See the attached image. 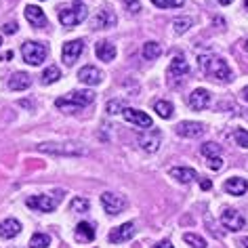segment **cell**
<instances>
[{"mask_svg": "<svg viewBox=\"0 0 248 248\" xmlns=\"http://www.w3.org/2000/svg\"><path fill=\"white\" fill-rule=\"evenodd\" d=\"M202 156L206 158V160H210V158H217L221 154V145H217V143H213V141H208V143H204L202 145Z\"/></svg>", "mask_w": 248, "mask_h": 248, "instance_id": "obj_30", "label": "cell"}, {"mask_svg": "<svg viewBox=\"0 0 248 248\" xmlns=\"http://www.w3.org/2000/svg\"><path fill=\"white\" fill-rule=\"evenodd\" d=\"M78 80L86 86H97V84H101V80H103V72L97 70L95 65H84V67H80V72H78Z\"/></svg>", "mask_w": 248, "mask_h": 248, "instance_id": "obj_12", "label": "cell"}, {"mask_svg": "<svg viewBox=\"0 0 248 248\" xmlns=\"http://www.w3.org/2000/svg\"><path fill=\"white\" fill-rule=\"evenodd\" d=\"M204 133H206V126H204L202 122L185 120V122H179V124H177V135H179V137L196 139V137H202Z\"/></svg>", "mask_w": 248, "mask_h": 248, "instance_id": "obj_9", "label": "cell"}, {"mask_svg": "<svg viewBox=\"0 0 248 248\" xmlns=\"http://www.w3.org/2000/svg\"><path fill=\"white\" fill-rule=\"evenodd\" d=\"M11 57H13V53H11V51H7V53H4V55H2V61H9Z\"/></svg>", "mask_w": 248, "mask_h": 248, "instance_id": "obj_42", "label": "cell"}, {"mask_svg": "<svg viewBox=\"0 0 248 248\" xmlns=\"http://www.w3.org/2000/svg\"><path fill=\"white\" fill-rule=\"evenodd\" d=\"M200 187H202L204 191H208L210 187H213V183H210V181H208V179H202V181H200Z\"/></svg>", "mask_w": 248, "mask_h": 248, "instance_id": "obj_40", "label": "cell"}, {"mask_svg": "<svg viewBox=\"0 0 248 248\" xmlns=\"http://www.w3.org/2000/svg\"><path fill=\"white\" fill-rule=\"evenodd\" d=\"M86 15H89V11L82 2H76L72 4V7H61L59 9V21L63 28H74L78 26V23H82L86 19Z\"/></svg>", "mask_w": 248, "mask_h": 248, "instance_id": "obj_5", "label": "cell"}, {"mask_svg": "<svg viewBox=\"0 0 248 248\" xmlns=\"http://www.w3.org/2000/svg\"><path fill=\"white\" fill-rule=\"evenodd\" d=\"M40 152L45 154H51V156H67V158H74V156H86L89 150L82 145V143H74V141H65V143H40L38 145Z\"/></svg>", "mask_w": 248, "mask_h": 248, "instance_id": "obj_3", "label": "cell"}, {"mask_svg": "<svg viewBox=\"0 0 248 248\" xmlns=\"http://www.w3.org/2000/svg\"><path fill=\"white\" fill-rule=\"evenodd\" d=\"M19 105H21V108H28V109L34 108V103L32 101H26V99H19Z\"/></svg>", "mask_w": 248, "mask_h": 248, "instance_id": "obj_41", "label": "cell"}, {"mask_svg": "<svg viewBox=\"0 0 248 248\" xmlns=\"http://www.w3.org/2000/svg\"><path fill=\"white\" fill-rule=\"evenodd\" d=\"M26 19L32 23L34 28H45L48 23L45 11H42L40 7H34V4H28V7H26Z\"/></svg>", "mask_w": 248, "mask_h": 248, "instance_id": "obj_19", "label": "cell"}, {"mask_svg": "<svg viewBox=\"0 0 248 248\" xmlns=\"http://www.w3.org/2000/svg\"><path fill=\"white\" fill-rule=\"evenodd\" d=\"M242 48H244V51H246V53H248V38H246V40H244V42H242Z\"/></svg>", "mask_w": 248, "mask_h": 248, "instance_id": "obj_45", "label": "cell"}, {"mask_svg": "<svg viewBox=\"0 0 248 248\" xmlns=\"http://www.w3.org/2000/svg\"><path fill=\"white\" fill-rule=\"evenodd\" d=\"M242 97H244L246 101H248V86H244V89H242Z\"/></svg>", "mask_w": 248, "mask_h": 248, "instance_id": "obj_43", "label": "cell"}, {"mask_svg": "<svg viewBox=\"0 0 248 248\" xmlns=\"http://www.w3.org/2000/svg\"><path fill=\"white\" fill-rule=\"evenodd\" d=\"M135 235V225L133 223H122L116 229L109 232V242L111 244H122V242H128Z\"/></svg>", "mask_w": 248, "mask_h": 248, "instance_id": "obj_15", "label": "cell"}, {"mask_svg": "<svg viewBox=\"0 0 248 248\" xmlns=\"http://www.w3.org/2000/svg\"><path fill=\"white\" fill-rule=\"evenodd\" d=\"M76 238L80 242H93L95 240V225L89 221H80L76 225Z\"/></svg>", "mask_w": 248, "mask_h": 248, "instance_id": "obj_23", "label": "cell"}, {"mask_svg": "<svg viewBox=\"0 0 248 248\" xmlns=\"http://www.w3.org/2000/svg\"><path fill=\"white\" fill-rule=\"evenodd\" d=\"M93 101H95V93L93 91H74L65 97H59L57 101H55V105H57L61 111H65V114H74V111H78V109L89 108Z\"/></svg>", "mask_w": 248, "mask_h": 248, "instance_id": "obj_2", "label": "cell"}, {"mask_svg": "<svg viewBox=\"0 0 248 248\" xmlns=\"http://www.w3.org/2000/svg\"><path fill=\"white\" fill-rule=\"evenodd\" d=\"M116 13L111 9H101L99 13L93 17V21H91V26L93 30H109V28H116Z\"/></svg>", "mask_w": 248, "mask_h": 248, "instance_id": "obj_11", "label": "cell"}, {"mask_svg": "<svg viewBox=\"0 0 248 248\" xmlns=\"http://www.w3.org/2000/svg\"><path fill=\"white\" fill-rule=\"evenodd\" d=\"M21 232V223L17 221V219H7V221H2L0 223V238H15V235H19Z\"/></svg>", "mask_w": 248, "mask_h": 248, "instance_id": "obj_22", "label": "cell"}, {"mask_svg": "<svg viewBox=\"0 0 248 248\" xmlns=\"http://www.w3.org/2000/svg\"><path fill=\"white\" fill-rule=\"evenodd\" d=\"M0 45H2V38H0Z\"/></svg>", "mask_w": 248, "mask_h": 248, "instance_id": "obj_48", "label": "cell"}, {"mask_svg": "<svg viewBox=\"0 0 248 248\" xmlns=\"http://www.w3.org/2000/svg\"><path fill=\"white\" fill-rule=\"evenodd\" d=\"M189 74V65H187V61H185L181 55H177V57H172L170 61V65H169V78L172 80H179V78H183V76H187Z\"/></svg>", "mask_w": 248, "mask_h": 248, "instance_id": "obj_17", "label": "cell"}, {"mask_svg": "<svg viewBox=\"0 0 248 248\" xmlns=\"http://www.w3.org/2000/svg\"><path fill=\"white\" fill-rule=\"evenodd\" d=\"M160 141H162V133H160L158 128H150V131L143 133L139 137V145H141V150L143 152L154 154V152H158Z\"/></svg>", "mask_w": 248, "mask_h": 248, "instance_id": "obj_10", "label": "cell"}, {"mask_svg": "<svg viewBox=\"0 0 248 248\" xmlns=\"http://www.w3.org/2000/svg\"><path fill=\"white\" fill-rule=\"evenodd\" d=\"M160 53H162V48H160L158 42L150 40V42H145V45H143V57H145L147 61L158 59V57H160Z\"/></svg>", "mask_w": 248, "mask_h": 248, "instance_id": "obj_25", "label": "cell"}, {"mask_svg": "<svg viewBox=\"0 0 248 248\" xmlns=\"http://www.w3.org/2000/svg\"><path fill=\"white\" fill-rule=\"evenodd\" d=\"M208 169H210V170H221V169H223V160H221V156L210 158V160H208Z\"/></svg>", "mask_w": 248, "mask_h": 248, "instance_id": "obj_37", "label": "cell"}, {"mask_svg": "<svg viewBox=\"0 0 248 248\" xmlns=\"http://www.w3.org/2000/svg\"><path fill=\"white\" fill-rule=\"evenodd\" d=\"M223 189H225L227 194H232V196H244L246 189H248V181L246 179H242V177H232V179H227V181L223 183Z\"/></svg>", "mask_w": 248, "mask_h": 248, "instance_id": "obj_18", "label": "cell"}, {"mask_svg": "<svg viewBox=\"0 0 248 248\" xmlns=\"http://www.w3.org/2000/svg\"><path fill=\"white\" fill-rule=\"evenodd\" d=\"M158 9H177V7H183L185 0H152Z\"/></svg>", "mask_w": 248, "mask_h": 248, "instance_id": "obj_34", "label": "cell"}, {"mask_svg": "<svg viewBox=\"0 0 248 248\" xmlns=\"http://www.w3.org/2000/svg\"><path fill=\"white\" fill-rule=\"evenodd\" d=\"M183 240L187 242L191 248H206V240L200 238V235H196V233H185Z\"/></svg>", "mask_w": 248, "mask_h": 248, "instance_id": "obj_32", "label": "cell"}, {"mask_svg": "<svg viewBox=\"0 0 248 248\" xmlns=\"http://www.w3.org/2000/svg\"><path fill=\"white\" fill-rule=\"evenodd\" d=\"M154 109H156L158 116L164 118V120H169V118L172 116V111H175V109H172L170 101H156V103H154Z\"/></svg>", "mask_w": 248, "mask_h": 248, "instance_id": "obj_28", "label": "cell"}, {"mask_svg": "<svg viewBox=\"0 0 248 248\" xmlns=\"http://www.w3.org/2000/svg\"><path fill=\"white\" fill-rule=\"evenodd\" d=\"M105 109H108V114H124L126 105H124V101H120V99H111V101H108V105H105Z\"/></svg>", "mask_w": 248, "mask_h": 248, "instance_id": "obj_33", "label": "cell"}, {"mask_svg": "<svg viewBox=\"0 0 248 248\" xmlns=\"http://www.w3.org/2000/svg\"><path fill=\"white\" fill-rule=\"evenodd\" d=\"M51 244V235L48 233H34L32 238H30V248H48Z\"/></svg>", "mask_w": 248, "mask_h": 248, "instance_id": "obj_26", "label": "cell"}, {"mask_svg": "<svg viewBox=\"0 0 248 248\" xmlns=\"http://www.w3.org/2000/svg\"><path fill=\"white\" fill-rule=\"evenodd\" d=\"M233 0H219V4H223V7H227V4H232Z\"/></svg>", "mask_w": 248, "mask_h": 248, "instance_id": "obj_44", "label": "cell"}, {"mask_svg": "<svg viewBox=\"0 0 248 248\" xmlns=\"http://www.w3.org/2000/svg\"><path fill=\"white\" fill-rule=\"evenodd\" d=\"M124 120L131 122V124H137V126H141V128H152V126H154V120L145 114V111L133 109V108H126V109H124Z\"/></svg>", "mask_w": 248, "mask_h": 248, "instance_id": "obj_14", "label": "cell"}, {"mask_svg": "<svg viewBox=\"0 0 248 248\" xmlns=\"http://www.w3.org/2000/svg\"><path fill=\"white\" fill-rule=\"evenodd\" d=\"M246 9H248V0H246Z\"/></svg>", "mask_w": 248, "mask_h": 248, "instance_id": "obj_47", "label": "cell"}, {"mask_svg": "<svg viewBox=\"0 0 248 248\" xmlns=\"http://www.w3.org/2000/svg\"><path fill=\"white\" fill-rule=\"evenodd\" d=\"M82 48H84V42L82 40H70L63 45V53H61V57H63V63L65 65H72L74 61H78V57L82 55Z\"/></svg>", "mask_w": 248, "mask_h": 248, "instance_id": "obj_13", "label": "cell"}, {"mask_svg": "<svg viewBox=\"0 0 248 248\" xmlns=\"http://www.w3.org/2000/svg\"><path fill=\"white\" fill-rule=\"evenodd\" d=\"M221 223L229 229V232H240V229H244L246 219H244V215H242V213H238V210L225 208L221 213Z\"/></svg>", "mask_w": 248, "mask_h": 248, "instance_id": "obj_7", "label": "cell"}, {"mask_svg": "<svg viewBox=\"0 0 248 248\" xmlns=\"http://www.w3.org/2000/svg\"><path fill=\"white\" fill-rule=\"evenodd\" d=\"M233 141L240 147H248V131H244V128H235L233 131Z\"/></svg>", "mask_w": 248, "mask_h": 248, "instance_id": "obj_35", "label": "cell"}, {"mask_svg": "<svg viewBox=\"0 0 248 248\" xmlns=\"http://www.w3.org/2000/svg\"><path fill=\"white\" fill-rule=\"evenodd\" d=\"M170 177L177 179L179 183H191L198 179V172L194 169H187V166H175V169H170Z\"/></svg>", "mask_w": 248, "mask_h": 248, "instance_id": "obj_21", "label": "cell"}, {"mask_svg": "<svg viewBox=\"0 0 248 248\" xmlns=\"http://www.w3.org/2000/svg\"><path fill=\"white\" fill-rule=\"evenodd\" d=\"M61 200H63V191H57V194H51V196H30L26 204L28 208L38 210V213H53L61 204Z\"/></svg>", "mask_w": 248, "mask_h": 248, "instance_id": "obj_6", "label": "cell"}, {"mask_svg": "<svg viewBox=\"0 0 248 248\" xmlns=\"http://www.w3.org/2000/svg\"><path fill=\"white\" fill-rule=\"evenodd\" d=\"M61 78V70L57 65H48L45 72H42V82L45 84H53V82H57V80Z\"/></svg>", "mask_w": 248, "mask_h": 248, "instance_id": "obj_27", "label": "cell"}, {"mask_svg": "<svg viewBox=\"0 0 248 248\" xmlns=\"http://www.w3.org/2000/svg\"><path fill=\"white\" fill-rule=\"evenodd\" d=\"M124 7L131 11V13H139V11H141V2H139V0H124Z\"/></svg>", "mask_w": 248, "mask_h": 248, "instance_id": "obj_36", "label": "cell"}, {"mask_svg": "<svg viewBox=\"0 0 248 248\" xmlns=\"http://www.w3.org/2000/svg\"><path fill=\"white\" fill-rule=\"evenodd\" d=\"M89 208H91V202L86 200V198H74L72 204H70V210L72 213H76V215H82Z\"/></svg>", "mask_w": 248, "mask_h": 248, "instance_id": "obj_29", "label": "cell"}, {"mask_svg": "<svg viewBox=\"0 0 248 248\" xmlns=\"http://www.w3.org/2000/svg\"><path fill=\"white\" fill-rule=\"evenodd\" d=\"M101 206L105 208V213L116 217L122 213V208L126 206V202H124V198H120L118 194H111V191H105L101 194Z\"/></svg>", "mask_w": 248, "mask_h": 248, "instance_id": "obj_8", "label": "cell"}, {"mask_svg": "<svg viewBox=\"0 0 248 248\" xmlns=\"http://www.w3.org/2000/svg\"><path fill=\"white\" fill-rule=\"evenodd\" d=\"M97 57L101 59V61H114V57H116V46L111 45V42H108V40L97 42Z\"/></svg>", "mask_w": 248, "mask_h": 248, "instance_id": "obj_24", "label": "cell"}, {"mask_svg": "<svg viewBox=\"0 0 248 248\" xmlns=\"http://www.w3.org/2000/svg\"><path fill=\"white\" fill-rule=\"evenodd\" d=\"M48 55V48L45 42H36V40H28L21 45V57L26 63L30 65H40L42 61L46 59Z\"/></svg>", "mask_w": 248, "mask_h": 248, "instance_id": "obj_4", "label": "cell"}, {"mask_svg": "<svg viewBox=\"0 0 248 248\" xmlns=\"http://www.w3.org/2000/svg\"><path fill=\"white\" fill-rule=\"evenodd\" d=\"M242 246H244V248H248V238H244V240H242Z\"/></svg>", "mask_w": 248, "mask_h": 248, "instance_id": "obj_46", "label": "cell"}, {"mask_svg": "<svg viewBox=\"0 0 248 248\" xmlns=\"http://www.w3.org/2000/svg\"><path fill=\"white\" fill-rule=\"evenodd\" d=\"M32 84V76L26 72H15L13 76L9 78V89L11 91H26Z\"/></svg>", "mask_w": 248, "mask_h": 248, "instance_id": "obj_20", "label": "cell"}, {"mask_svg": "<svg viewBox=\"0 0 248 248\" xmlns=\"http://www.w3.org/2000/svg\"><path fill=\"white\" fill-rule=\"evenodd\" d=\"M191 17H177L175 21H172V28H175V32L177 34H183V32H187V30L191 28Z\"/></svg>", "mask_w": 248, "mask_h": 248, "instance_id": "obj_31", "label": "cell"}, {"mask_svg": "<svg viewBox=\"0 0 248 248\" xmlns=\"http://www.w3.org/2000/svg\"><path fill=\"white\" fill-rule=\"evenodd\" d=\"M154 248H175V246H172L169 240H162V242H158V244L154 246Z\"/></svg>", "mask_w": 248, "mask_h": 248, "instance_id": "obj_39", "label": "cell"}, {"mask_svg": "<svg viewBox=\"0 0 248 248\" xmlns=\"http://www.w3.org/2000/svg\"><path fill=\"white\" fill-rule=\"evenodd\" d=\"M187 103H189V108H191V109H196V111L206 109V108H208V103H210V93H208L206 89H196V91L189 95Z\"/></svg>", "mask_w": 248, "mask_h": 248, "instance_id": "obj_16", "label": "cell"}, {"mask_svg": "<svg viewBox=\"0 0 248 248\" xmlns=\"http://www.w3.org/2000/svg\"><path fill=\"white\" fill-rule=\"evenodd\" d=\"M198 65L206 76L221 80V82H232V70H229L227 61L215 55H200L198 57Z\"/></svg>", "mask_w": 248, "mask_h": 248, "instance_id": "obj_1", "label": "cell"}, {"mask_svg": "<svg viewBox=\"0 0 248 248\" xmlns=\"http://www.w3.org/2000/svg\"><path fill=\"white\" fill-rule=\"evenodd\" d=\"M2 32H4V34H15V32H17V23H15V21L4 23V26H2Z\"/></svg>", "mask_w": 248, "mask_h": 248, "instance_id": "obj_38", "label": "cell"}]
</instances>
